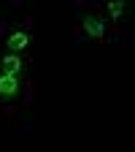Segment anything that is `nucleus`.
I'll list each match as a JSON object with an SVG mask.
<instances>
[{
  "label": "nucleus",
  "mask_w": 135,
  "mask_h": 152,
  "mask_svg": "<svg viewBox=\"0 0 135 152\" xmlns=\"http://www.w3.org/2000/svg\"><path fill=\"white\" fill-rule=\"evenodd\" d=\"M22 92V79L19 73H0V98H14Z\"/></svg>",
  "instance_id": "1"
},
{
  "label": "nucleus",
  "mask_w": 135,
  "mask_h": 152,
  "mask_svg": "<svg viewBox=\"0 0 135 152\" xmlns=\"http://www.w3.org/2000/svg\"><path fill=\"white\" fill-rule=\"evenodd\" d=\"M6 46H8L14 54H19V52H25V49L30 46V35H27L25 30H14V33L6 38Z\"/></svg>",
  "instance_id": "2"
},
{
  "label": "nucleus",
  "mask_w": 135,
  "mask_h": 152,
  "mask_svg": "<svg viewBox=\"0 0 135 152\" xmlns=\"http://www.w3.org/2000/svg\"><path fill=\"white\" fill-rule=\"evenodd\" d=\"M84 30L92 35V38H103L105 35V22L100 16H95V14H87L84 16Z\"/></svg>",
  "instance_id": "3"
},
{
  "label": "nucleus",
  "mask_w": 135,
  "mask_h": 152,
  "mask_svg": "<svg viewBox=\"0 0 135 152\" xmlns=\"http://www.w3.org/2000/svg\"><path fill=\"white\" fill-rule=\"evenodd\" d=\"M0 65L6 68V73H19V71L25 68V60L11 52V54H3V57H0Z\"/></svg>",
  "instance_id": "4"
},
{
  "label": "nucleus",
  "mask_w": 135,
  "mask_h": 152,
  "mask_svg": "<svg viewBox=\"0 0 135 152\" xmlns=\"http://www.w3.org/2000/svg\"><path fill=\"white\" fill-rule=\"evenodd\" d=\"M108 11H111L113 19H116V16L124 14V3H122V0H111V3H108Z\"/></svg>",
  "instance_id": "5"
}]
</instances>
